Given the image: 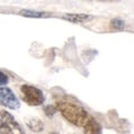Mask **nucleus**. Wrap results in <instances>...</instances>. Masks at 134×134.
Listing matches in <instances>:
<instances>
[{"mask_svg":"<svg viewBox=\"0 0 134 134\" xmlns=\"http://www.w3.org/2000/svg\"><path fill=\"white\" fill-rule=\"evenodd\" d=\"M21 98L29 106H39L45 102V95L40 88L29 84H24L20 86Z\"/></svg>","mask_w":134,"mask_h":134,"instance_id":"obj_2","label":"nucleus"},{"mask_svg":"<svg viewBox=\"0 0 134 134\" xmlns=\"http://www.w3.org/2000/svg\"><path fill=\"white\" fill-rule=\"evenodd\" d=\"M44 112L48 117H53L58 111H57V108H56L55 105H47V106L44 107Z\"/></svg>","mask_w":134,"mask_h":134,"instance_id":"obj_10","label":"nucleus"},{"mask_svg":"<svg viewBox=\"0 0 134 134\" xmlns=\"http://www.w3.org/2000/svg\"><path fill=\"white\" fill-rule=\"evenodd\" d=\"M20 16L28 17V18H48L53 15L47 11H38V10H29V9H23L19 11Z\"/></svg>","mask_w":134,"mask_h":134,"instance_id":"obj_7","label":"nucleus"},{"mask_svg":"<svg viewBox=\"0 0 134 134\" xmlns=\"http://www.w3.org/2000/svg\"><path fill=\"white\" fill-rule=\"evenodd\" d=\"M27 126L31 130L32 132H43L44 131V123L43 121L39 120V119H36V117H32V119H29L27 122Z\"/></svg>","mask_w":134,"mask_h":134,"instance_id":"obj_8","label":"nucleus"},{"mask_svg":"<svg viewBox=\"0 0 134 134\" xmlns=\"http://www.w3.org/2000/svg\"><path fill=\"white\" fill-rule=\"evenodd\" d=\"M8 82H9L8 76L5 73H2L1 70H0V86H6L8 84Z\"/></svg>","mask_w":134,"mask_h":134,"instance_id":"obj_11","label":"nucleus"},{"mask_svg":"<svg viewBox=\"0 0 134 134\" xmlns=\"http://www.w3.org/2000/svg\"><path fill=\"white\" fill-rule=\"evenodd\" d=\"M84 134H102V126L93 116L87 122V124L83 127Z\"/></svg>","mask_w":134,"mask_h":134,"instance_id":"obj_6","label":"nucleus"},{"mask_svg":"<svg viewBox=\"0 0 134 134\" xmlns=\"http://www.w3.org/2000/svg\"><path fill=\"white\" fill-rule=\"evenodd\" d=\"M0 134H24L20 124L5 110L0 111Z\"/></svg>","mask_w":134,"mask_h":134,"instance_id":"obj_3","label":"nucleus"},{"mask_svg":"<svg viewBox=\"0 0 134 134\" xmlns=\"http://www.w3.org/2000/svg\"><path fill=\"white\" fill-rule=\"evenodd\" d=\"M111 27L113 29H115V30H123L125 28V23L122 19L114 18V19L111 20Z\"/></svg>","mask_w":134,"mask_h":134,"instance_id":"obj_9","label":"nucleus"},{"mask_svg":"<svg viewBox=\"0 0 134 134\" xmlns=\"http://www.w3.org/2000/svg\"><path fill=\"white\" fill-rule=\"evenodd\" d=\"M63 19H65L72 24H85L92 21L94 19V16L86 14H67L63 16Z\"/></svg>","mask_w":134,"mask_h":134,"instance_id":"obj_5","label":"nucleus"},{"mask_svg":"<svg viewBox=\"0 0 134 134\" xmlns=\"http://www.w3.org/2000/svg\"><path fill=\"white\" fill-rule=\"evenodd\" d=\"M0 105L9 110H18L20 107V102L11 88L7 86H0Z\"/></svg>","mask_w":134,"mask_h":134,"instance_id":"obj_4","label":"nucleus"},{"mask_svg":"<svg viewBox=\"0 0 134 134\" xmlns=\"http://www.w3.org/2000/svg\"><path fill=\"white\" fill-rule=\"evenodd\" d=\"M100 1H116V0H100Z\"/></svg>","mask_w":134,"mask_h":134,"instance_id":"obj_12","label":"nucleus"},{"mask_svg":"<svg viewBox=\"0 0 134 134\" xmlns=\"http://www.w3.org/2000/svg\"><path fill=\"white\" fill-rule=\"evenodd\" d=\"M50 134H58V133H56V132H53V133H50Z\"/></svg>","mask_w":134,"mask_h":134,"instance_id":"obj_13","label":"nucleus"},{"mask_svg":"<svg viewBox=\"0 0 134 134\" xmlns=\"http://www.w3.org/2000/svg\"><path fill=\"white\" fill-rule=\"evenodd\" d=\"M55 106L66 121L77 127H84L92 119V116L85 108L68 100H57Z\"/></svg>","mask_w":134,"mask_h":134,"instance_id":"obj_1","label":"nucleus"}]
</instances>
